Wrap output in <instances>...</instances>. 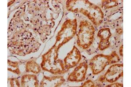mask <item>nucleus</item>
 Here are the masks:
<instances>
[{
    "instance_id": "423d86ee",
    "label": "nucleus",
    "mask_w": 131,
    "mask_h": 87,
    "mask_svg": "<svg viewBox=\"0 0 131 87\" xmlns=\"http://www.w3.org/2000/svg\"><path fill=\"white\" fill-rule=\"evenodd\" d=\"M81 55L78 48L74 46L73 49L68 54L64 60V65L66 71L71 68L76 66L80 62Z\"/></svg>"
},
{
    "instance_id": "2eb2a0df",
    "label": "nucleus",
    "mask_w": 131,
    "mask_h": 87,
    "mask_svg": "<svg viewBox=\"0 0 131 87\" xmlns=\"http://www.w3.org/2000/svg\"><path fill=\"white\" fill-rule=\"evenodd\" d=\"M94 84L92 81L91 80H89L88 81H86L81 87H94Z\"/></svg>"
},
{
    "instance_id": "6e6552de",
    "label": "nucleus",
    "mask_w": 131,
    "mask_h": 87,
    "mask_svg": "<svg viewBox=\"0 0 131 87\" xmlns=\"http://www.w3.org/2000/svg\"><path fill=\"white\" fill-rule=\"evenodd\" d=\"M65 81L64 78L61 75L44 76L41 82L40 87H60Z\"/></svg>"
},
{
    "instance_id": "f3484780",
    "label": "nucleus",
    "mask_w": 131,
    "mask_h": 87,
    "mask_svg": "<svg viewBox=\"0 0 131 87\" xmlns=\"http://www.w3.org/2000/svg\"><path fill=\"white\" fill-rule=\"evenodd\" d=\"M119 54L122 57L123 56V44L119 49Z\"/></svg>"
},
{
    "instance_id": "0eeeda50",
    "label": "nucleus",
    "mask_w": 131,
    "mask_h": 87,
    "mask_svg": "<svg viewBox=\"0 0 131 87\" xmlns=\"http://www.w3.org/2000/svg\"><path fill=\"white\" fill-rule=\"evenodd\" d=\"M88 68V65L86 62L81 63L69 76L68 80L73 82L83 81L85 79Z\"/></svg>"
},
{
    "instance_id": "1a4fd4ad",
    "label": "nucleus",
    "mask_w": 131,
    "mask_h": 87,
    "mask_svg": "<svg viewBox=\"0 0 131 87\" xmlns=\"http://www.w3.org/2000/svg\"><path fill=\"white\" fill-rule=\"evenodd\" d=\"M111 35L112 34L109 28H103L99 31L97 36L100 38V41L98 48L100 50H104L109 47L110 44L109 39Z\"/></svg>"
},
{
    "instance_id": "f03ea898",
    "label": "nucleus",
    "mask_w": 131,
    "mask_h": 87,
    "mask_svg": "<svg viewBox=\"0 0 131 87\" xmlns=\"http://www.w3.org/2000/svg\"><path fill=\"white\" fill-rule=\"evenodd\" d=\"M95 29L91 22L83 20L79 24V31L78 34L77 44L83 49L90 47L94 41Z\"/></svg>"
},
{
    "instance_id": "f8f14e48",
    "label": "nucleus",
    "mask_w": 131,
    "mask_h": 87,
    "mask_svg": "<svg viewBox=\"0 0 131 87\" xmlns=\"http://www.w3.org/2000/svg\"><path fill=\"white\" fill-rule=\"evenodd\" d=\"M118 5L117 1H102V7L104 9H109L117 6Z\"/></svg>"
},
{
    "instance_id": "20e7f679",
    "label": "nucleus",
    "mask_w": 131,
    "mask_h": 87,
    "mask_svg": "<svg viewBox=\"0 0 131 87\" xmlns=\"http://www.w3.org/2000/svg\"><path fill=\"white\" fill-rule=\"evenodd\" d=\"M77 26L76 19H67L64 22L61 30L58 32L56 37V44L59 43L57 46L58 48L73 38L77 32Z\"/></svg>"
},
{
    "instance_id": "4468645a",
    "label": "nucleus",
    "mask_w": 131,
    "mask_h": 87,
    "mask_svg": "<svg viewBox=\"0 0 131 87\" xmlns=\"http://www.w3.org/2000/svg\"><path fill=\"white\" fill-rule=\"evenodd\" d=\"M10 84L11 87H20L19 81L17 79H10Z\"/></svg>"
},
{
    "instance_id": "dca6fc26",
    "label": "nucleus",
    "mask_w": 131,
    "mask_h": 87,
    "mask_svg": "<svg viewBox=\"0 0 131 87\" xmlns=\"http://www.w3.org/2000/svg\"><path fill=\"white\" fill-rule=\"evenodd\" d=\"M123 84H119L118 83H115L114 84H111L110 85H108L107 87H123Z\"/></svg>"
},
{
    "instance_id": "39448f33",
    "label": "nucleus",
    "mask_w": 131,
    "mask_h": 87,
    "mask_svg": "<svg viewBox=\"0 0 131 87\" xmlns=\"http://www.w3.org/2000/svg\"><path fill=\"white\" fill-rule=\"evenodd\" d=\"M123 64H114L110 66L104 75H102L98 81L101 82H108L113 83L123 76Z\"/></svg>"
},
{
    "instance_id": "f257e3e1",
    "label": "nucleus",
    "mask_w": 131,
    "mask_h": 87,
    "mask_svg": "<svg viewBox=\"0 0 131 87\" xmlns=\"http://www.w3.org/2000/svg\"><path fill=\"white\" fill-rule=\"evenodd\" d=\"M58 48L54 45L46 54L42 55L41 67L44 71L56 75L62 74L67 71L62 60L58 58Z\"/></svg>"
},
{
    "instance_id": "ddd939ff",
    "label": "nucleus",
    "mask_w": 131,
    "mask_h": 87,
    "mask_svg": "<svg viewBox=\"0 0 131 87\" xmlns=\"http://www.w3.org/2000/svg\"><path fill=\"white\" fill-rule=\"evenodd\" d=\"M8 65H10V67H13L14 70L13 72L15 73V74H21L19 69L18 67V63L17 62H12L8 61Z\"/></svg>"
},
{
    "instance_id": "9b49d317",
    "label": "nucleus",
    "mask_w": 131,
    "mask_h": 87,
    "mask_svg": "<svg viewBox=\"0 0 131 87\" xmlns=\"http://www.w3.org/2000/svg\"><path fill=\"white\" fill-rule=\"evenodd\" d=\"M41 67L34 60H30L26 65V71L27 72H32L39 74L40 72Z\"/></svg>"
},
{
    "instance_id": "7ed1b4c3",
    "label": "nucleus",
    "mask_w": 131,
    "mask_h": 87,
    "mask_svg": "<svg viewBox=\"0 0 131 87\" xmlns=\"http://www.w3.org/2000/svg\"><path fill=\"white\" fill-rule=\"evenodd\" d=\"M120 58L115 52H113L109 55L99 54L94 56L90 62V66L93 74L95 75L101 72L105 67L111 64L119 62Z\"/></svg>"
},
{
    "instance_id": "9d476101",
    "label": "nucleus",
    "mask_w": 131,
    "mask_h": 87,
    "mask_svg": "<svg viewBox=\"0 0 131 87\" xmlns=\"http://www.w3.org/2000/svg\"><path fill=\"white\" fill-rule=\"evenodd\" d=\"M21 87H38L39 81L37 76L33 74H25L21 77Z\"/></svg>"
}]
</instances>
